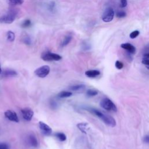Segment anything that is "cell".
I'll return each mask as SVG.
<instances>
[{
	"label": "cell",
	"mask_w": 149,
	"mask_h": 149,
	"mask_svg": "<svg viewBox=\"0 0 149 149\" xmlns=\"http://www.w3.org/2000/svg\"><path fill=\"white\" fill-rule=\"evenodd\" d=\"M126 15V13L124 11H119L116 13V17L118 18L125 17Z\"/></svg>",
	"instance_id": "obj_25"
},
{
	"label": "cell",
	"mask_w": 149,
	"mask_h": 149,
	"mask_svg": "<svg viewBox=\"0 0 149 149\" xmlns=\"http://www.w3.org/2000/svg\"><path fill=\"white\" fill-rule=\"evenodd\" d=\"M15 34L12 31H8L7 32V39L10 42H13L15 40Z\"/></svg>",
	"instance_id": "obj_20"
},
{
	"label": "cell",
	"mask_w": 149,
	"mask_h": 149,
	"mask_svg": "<svg viewBox=\"0 0 149 149\" xmlns=\"http://www.w3.org/2000/svg\"><path fill=\"white\" fill-rule=\"evenodd\" d=\"M115 12L112 8H108L103 13L102 19L104 22H109L113 19Z\"/></svg>",
	"instance_id": "obj_6"
},
{
	"label": "cell",
	"mask_w": 149,
	"mask_h": 149,
	"mask_svg": "<svg viewBox=\"0 0 149 149\" xmlns=\"http://www.w3.org/2000/svg\"><path fill=\"white\" fill-rule=\"evenodd\" d=\"M49 8L50 9V10H53L55 8V4L53 2H52L49 5Z\"/></svg>",
	"instance_id": "obj_32"
},
{
	"label": "cell",
	"mask_w": 149,
	"mask_h": 149,
	"mask_svg": "<svg viewBox=\"0 0 149 149\" xmlns=\"http://www.w3.org/2000/svg\"><path fill=\"white\" fill-rule=\"evenodd\" d=\"M41 58L44 61H58L62 59L61 55L48 51L43 52L41 55Z\"/></svg>",
	"instance_id": "obj_4"
},
{
	"label": "cell",
	"mask_w": 149,
	"mask_h": 149,
	"mask_svg": "<svg viewBox=\"0 0 149 149\" xmlns=\"http://www.w3.org/2000/svg\"><path fill=\"white\" fill-rule=\"evenodd\" d=\"M23 118L26 121H30L34 115V112L30 108H24L21 109Z\"/></svg>",
	"instance_id": "obj_7"
},
{
	"label": "cell",
	"mask_w": 149,
	"mask_h": 149,
	"mask_svg": "<svg viewBox=\"0 0 149 149\" xmlns=\"http://www.w3.org/2000/svg\"><path fill=\"white\" fill-rule=\"evenodd\" d=\"M72 95V93L68 91H62L58 94V97L59 98H67Z\"/></svg>",
	"instance_id": "obj_15"
},
{
	"label": "cell",
	"mask_w": 149,
	"mask_h": 149,
	"mask_svg": "<svg viewBox=\"0 0 149 149\" xmlns=\"http://www.w3.org/2000/svg\"><path fill=\"white\" fill-rule=\"evenodd\" d=\"M87 126H88V124L87 123H80L77 125L78 129L84 133H86Z\"/></svg>",
	"instance_id": "obj_16"
},
{
	"label": "cell",
	"mask_w": 149,
	"mask_h": 149,
	"mask_svg": "<svg viewBox=\"0 0 149 149\" xmlns=\"http://www.w3.org/2000/svg\"><path fill=\"white\" fill-rule=\"evenodd\" d=\"M72 36L70 34L69 35H67L65 37L64 39L63 40V41L61 42V47H65L66 45H67L72 40Z\"/></svg>",
	"instance_id": "obj_14"
},
{
	"label": "cell",
	"mask_w": 149,
	"mask_h": 149,
	"mask_svg": "<svg viewBox=\"0 0 149 149\" xmlns=\"http://www.w3.org/2000/svg\"><path fill=\"white\" fill-rule=\"evenodd\" d=\"M50 72V68L48 65H43L38 68L35 71V74L41 78H44L46 77Z\"/></svg>",
	"instance_id": "obj_5"
},
{
	"label": "cell",
	"mask_w": 149,
	"mask_h": 149,
	"mask_svg": "<svg viewBox=\"0 0 149 149\" xmlns=\"http://www.w3.org/2000/svg\"><path fill=\"white\" fill-rule=\"evenodd\" d=\"M120 47L127 51L130 54H134L136 52V48L130 43H123L122 44Z\"/></svg>",
	"instance_id": "obj_11"
},
{
	"label": "cell",
	"mask_w": 149,
	"mask_h": 149,
	"mask_svg": "<svg viewBox=\"0 0 149 149\" xmlns=\"http://www.w3.org/2000/svg\"><path fill=\"white\" fill-rule=\"evenodd\" d=\"M98 91L94 89H89L87 91L86 94L89 97H93L98 94Z\"/></svg>",
	"instance_id": "obj_22"
},
{
	"label": "cell",
	"mask_w": 149,
	"mask_h": 149,
	"mask_svg": "<svg viewBox=\"0 0 149 149\" xmlns=\"http://www.w3.org/2000/svg\"><path fill=\"white\" fill-rule=\"evenodd\" d=\"M4 115L6 119H8L10 121L16 122V123H18L19 122V119L15 111L9 109L6 111L4 113Z\"/></svg>",
	"instance_id": "obj_8"
},
{
	"label": "cell",
	"mask_w": 149,
	"mask_h": 149,
	"mask_svg": "<svg viewBox=\"0 0 149 149\" xmlns=\"http://www.w3.org/2000/svg\"><path fill=\"white\" fill-rule=\"evenodd\" d=\"M7 1L12 5H22L24 2V0H7Z\"/></svg>",
	"instance_id": "obj_21"
},
{
	"label": "cell",
	"mask_w": 149,
	"mask_h": 149,
	"mask_svg": "<svg viewBox=\"0 0 149 149\" xmlns=\"http://www.w3.org/2000/svg\"><path fill=\"white\" fill-rule=\"evenodd\" d=\"M38 126L39 128L41 130V132L45 136H49L52 133V129L50 126H49L48 125H47L45 123L40 121L38 122Z\"/></svg>",
	"instance_id": "obj_9"
},
{
	"label": "cell",
	"mask_w": 149,
	"mask_h": 149,
	"mask_svg": "<svg viewBox=\"0 0 149 149\" xmlns=\"http://www.w3.org/2000/svg\"><path fill=\"white\" fill-rule=\"evenodd\" d=\"M100 104L102 108L107 111L113 112H116L117 111V108L115 104L108 98H104L102 99Z\"/></svg>",
	"instance_id": "obj_3"
},
{
	"label": "cell",
	"mask_w": 149,
	"mask_h": 149,
	"mask_svg": "<svg viewBox=\"0 0 149 149\" xmlns=\"http://www.w3.org/2000/svg\"><path fill=\"white\" fill-rule=\"evenodd\" d=\"M86 109L87 111H88L90 113H93V115H95L98 118H100L106 125H107L111 127H114L116 126V121L114 119V118L113 117H112L111 116L107 115L105 113L101 112V111H100L97 109L94 108L87 107Z\"/></svg>",
	"instance_id": "obj_1"
},
{
	"label": "cell",
	"mask_w": 149,
	"mask_h": 149,
	"mask_svg": "<svg viewBox=\"0 0 149 149\" xmlns=\"http://www.w3.org/2000/svg\"><path fill=\"white\" fill-rule=\"evenodd\" d=\"M115 67L118 69H122L123 67V64L122 62H120L119 61H116L115 62Z\"/></svg>",
	"instance_id": "obj_26"
},
{
	"label": "cell",
	"mask_w": 149,
	"mask_h": 149,
	"mask_svg": "<svg viewBox=\"0 0 149 149\" xmlns=\"http://www.w3.org/2000/svg\"><path fill=\"white\" fill-rule=\"evenodd\" d=\"M144 53H149V43H148L144 48Z\"/></svg>",
	"instance_id": "obj_31"
},
{
	"label": "cell",
	"mask_w": 149,
	"mask_h": 149,
	"mask_svg": "<svg viewBox=\"0 0 149 149\" xmlns=\"http://www.w3.org/2000/svg\"><path fill=\"white\" fill-rule=\"evenodd\" d=\"M100 74V72L98 70H89L85 72V74L87 77H91V78L99 76Z\"/></svg>",
	"instance_id": "obj_13"
},
{
	"label": "cell",
	"mask_w": 149,
	"mask_h": 149,
	"mask_svg": "<svg viewBox=\"0 0 149 149\" xmlns=\"http://www.w3.org/2000/svg\"><path fill=\"white\" fill-rule=\"evenodd\" d=\"M139 34H140L139 31H138V30H135V31H132V32L130 34L129 36H130V37L131 38L133 39V38H135L136 37H137L139 35Z\"/></svg>",
	"instance_id": "obj_24"
},
{
	"label": "cell",
	"mask_w": 149,
	"mask_h": 149,
	"mask_svg": "<svg viewBox=\"0 0 149 149\" xmlns=\"http://www.w3.org/2000/svg\"><path fill=\"white\" fill-rule=\"evenodd\" d=\"M55 136L61 141H64L66 140V136L63 133L58 132V133H55Z\"/></svg>",
	"instance_id": "obj_19"
},
{
	"label": "cell",
	"mask_w": 149,
	"mask_h": 149,
	"mask_svg": "<svg viewBox=\"0 0 149 149\" xmlns=\"http://www.w3.org/2000/svg\"><path fill=\"white\" fill-rule=\"evenodd\" d=\"M27 143L30 146L33 147H37L38 144L37 138L33 134L28 135V136L27 137Z\"/></svg>",
	"instance_id": "obj_10"
},
{
	"label": "cell",
	"mask_w": 149,
	"mask_h": 149,
	"mask_svg": "<svg viewBox=\"0 0 149 149\" xmlns=\"http://www.w3.org/2000/svg\"><path fill=\"white\" fill-rule=\"evenodd\" d=\"M143 141L145 143L149 144V134H147L144 136V137L143 139Z\"/></svg>",
	"instance_id": "obj_30"
},
{
	"label": "cell",
	"mask_w": 149,
	"mask_h": 149,
	"mask_svg": "<svg viewBox=\"0 0 149 149\" xmlns=\"http://www.w3.org/2000/svg\"><path fill=\"white\" fill-rule=\"evenodd\" d=\"M127 0H120V7L125 8L127 6Z\"/></svg>",
	"instance_id": "obj_28"
},
{
	"label": "cell",
	"mask_w": 149,
	"mask_h": 149,
	"mask_svg": "<svg viewBox=\"0 0 149 149\" xmlns=\"http://www.w3.org/2000/svg\"><path fill=\"white\" fill-rule=\"evenodd\" d=\"M17 15V12L14 10H11L8 13L2 15L0 17V23L4 24H10L14 22Z\"/></svg>",
	"instance_id": "obj_2"
},
{
	"label": "cell",
	"mask_w": 149,
	"mask_h": 149,
	"mask_svg": "<svg viewBox=\"0 0 149 149\" xmlns=\"http://www.w3.org/2000/svg\"><path fill=\"white\" fill-rule=\"evenodd\" d=\"M2 76L5 77H13L17 75V72L12 69H5L2 72Z\"/></svg>",
	"instance_id": "obj_12"
},
{
	"label": "cell",
	"mask_w": 149,
	"mask_h": 149,
	"mask_svg": "<svg viewBox=\"0 0 149 149\" xmlns=\"http://www.w3.org/2000/svg\"><path fill=\"white\" fill-rule=\"evenodd\" d=\"M85 88V85L84 84H76L71 86L70 87V90L72 91H79L82 90Z\"/></svg>",
	"instance_id": "obj_17"
},
{
	"label": "cell",
	"mask_w": 149,
	"mask_h": 149,
	"mask_svg": "<svg viewBox=\"0 0 149 149\" xmlns=\"http://www.w3.org/2000/svg\"><path fill=\"white\" fill-rule=\"evenodd\" d=\"M0 149H9V147L5 143H0Z\"/></svg>",
	"instance_id": "obj_27"
},
{
	"label": "cell",
	"mask_w": 149,
	"mask_h": 149,
	"mask_svg": "<svg viewBox=\"0 0 149 149\" xmlns=\"http://www.w3.org/2000/svg\"><path fill=\"white\" fill-rule=\"evenodd\" d=\"M22 41L26 45H30L31 44V38L28 34L26 33L23 34L22 36Z\"/></svg>",
	"instance_id": "obj_18"
},
{
	"label": "cell",
	"mask_w": 149,
	"mask_h": 149,
	"mask_svg": "<svg viewBox=\"0 0 149 149\" xmlns=\"http://www.w3.org/2000/svg\"><path fill=\"white\" fill-rule=\"evenodd\" d=\"M142 63L146 65L148 68H149V59H144L143 61H142Z\"/></svg>",
	"instance_id": "obj_29"
},
{
	"label": "cell",
	"mask_w": 149,
	"mask_h": 149,
	"mask_svg": "<svg viewBox=\"0 0 149 149\" xmlns=\"http://www.w3.org/2000/svg\"><path fill=\"white\" fill-rule=\"evenodd\" d=\"M31 20L29 19H26L22 22L21 24V27L23 28H27V27H29L31 26Z\"/></svg>",
	"instance_id": "obj_23"
},
{
	"label": "cell",
	"mask_w": 149,
	"mask_h": 149,
	"mask_svg": "<svg viewBox=\"0 0 149 149\" xmlns=\"http://www.w3.org/2000/svg\"><path fill=\"white\" fill-rule=\"evenodd\" d=\"M2 69H1V65H0V74H1V73H2Z\"/></svg>",
	"instance_id": "obj_33"
}]
</instances>
